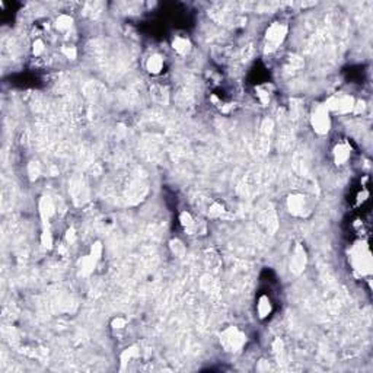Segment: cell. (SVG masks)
<instances>
[{
  "label": "cell",
  "mask_w": 373,
  "mask_h": 373,
  "mask_svg": "<svg viewBox=\"0 0 373 373\" xmlns=\"http://www.w3.org/2000/svg\"><path fill=\"white\" fill-rule=\"evenodd\" d=\"M350 264L353 270L357 274H360V276L371 274V271H372V254L369 251V246L365 242L356 243V245L351 246Z\"/></svg>",
  "instance_id": "1"
},
{
  "label": "cell",
  "mask_w": 373,
  "mask_h": 373,
  "mask_svg": "<svg viewBox=\"0 0 373 373\" xmlns=\"http://www.w3.org/2000/svg\"><path fill=\"white\" fill-rule=\"evenodd\" d=\"M220 344L227 353H239L246 344V335L238 327H227L220 334Z\"/></svg>",
  "instance_id": "2"
},
{
  "label": "cell",
  "mask_w": 373,
  "mask_h": 373,
  "mask_svg": "<svg viewBox=\"0 0 373 373\" xmlns=\"http://www.w3.org/2000/svg\"><path fill=\"white\" fill-rule=\"evenodd\" d=\"M356 99L351 96L350 93L344 92H337L332 96H329L327 102L324 104L329 111V114H350L354 110Z\"/></svg>",
  "instance_id": "3"
},
{
  "label": "cell",
  "mask_w": 373,
  "mask_h": 373,
  "mask_svg": "<svg viewBox=\"0 0 373 373\" xmlns=\"http://www.w3.org/2000/svg\"><path fill=\"white\" fill-rule=\"evenodd\" d=\"M310 124L313 132L319 136H325L331 130V114L324 104L316 105L310 114Z\"/></svg>",
  "instance_id": "4"
},
{
  "label": "cell",
  "mask_w": 373,
  "mask_h": 373,
  "mask_svg": "<svg viewBox=\"0 0 373 373\" xmlns=\"http://www.w3.org/2000/svg\"><path fill=\"white\" fill-rule=\"evenodd\" d=\"M289 32L287 25L280 22H273L265 31V50L268 53L274 51L279 45L286 40V35Z\"/></svg>",
  "instance_id": "5"
},
{
  "label": "cell",
  "mask_w": 373,
  "mask_h": 373,
  "mask_svg": "<svg viewBox=\"0 0 373 373\" xmlns=\"http://www.w3.org/2000/svg\"><path fill=\"white\" fill-rule=\"evenodd\" d=\"M307 265V255L306 249L302 243H296L293 254H292V260H290V271L296 276L302 274L305 271Z\"/></svg>",
  "instance_id": "6"
},
{
  "label": "cell",
  "mask_w": 373,
  "mask_h": 373,
  "mask_svg": "<svg viewBox=\"0 0 373 373\" xmlns=\"http://www.w3.org/2000/svg\"><path fill=\"white\" fill-rule=\"evenodd\" d=\"M286 206H287V210L292 216H296V218H302L305 215V210H306V200L302 194H290L287 200H286Z\"/></svg>",
  "instance_id": "7"
},
{
  "label": "cell",
  "mask_w": 373,
  "mask_h": 373,
  "mask_svg": "<svg viewBox=\"0 0 373 373\" xmlns=\"http://www.w3.org/2000/svg\"><path fill=\"white\" fill-rule=\"evenodd\" d=\"M38 212H40V218L43 222V227H50V219L54 216L56 213V207L53 200L48 196H43L38 201Z\"/></svg>",
  "instance_id": "8"
},
{
  "label": "cell",
  "mask_w": 373,
  "mask_h": 373,
  "mask_svg": "<svg viewBox=\"0 0 373 373\" xmlns=\"http://www.w3.org/2000/svg\"><path fill=\"white\" fill-rule=\"evenodd\" d=\"M351 156V146L349 142H340L334 146L332 149V157H334V163L337 166H343L347 163V160Z\"/></svg>",
  "instance_id": "9"
},
{
  "label": "cell",
  "mask_w": 373,
  "mask_h": 373,
  "mask_svg": "<svg viewBox=\"0 0 373 373\" xmlns=\"http://www.w3.org/2000/svg\"><path fill=\"white\" fill-rule=\"evenodd\" d=\"M179 223L182 226V229L188 233V235H198V233H204L206 230L200 229L198 223L196 222V219L188 213V212H181L179 213Z\"/></svg>",
  "instance_id": "10"
},
{
  "label": "cell",
  "mask_w": 373,
  "mask_h": 373,
  "mask_svg": "<svg viewBox=\"0 0 373 373\" xmlns=\"http://www.w3.org/2000/svg\"><path fill=\"white\" fill-rule=\"evenodd\" d=\"M260 220L263 223L264 226L267 227V230L270 233H274L279 227V222H277V216H276V212L271 206H268L263 213L260 216Z\"/></svg>",
  "instance_id": "11"
},
{
  "label": "cell",
  "mask_w": 373,
  "mask_h": 373,
  "mask_svg": "<svg viewBox=\"0 0 373 373\" xmlns=\"http://www.w3.org/2000/svg\"><path fill=\"white\" fill-rule=\"evenodd\" d=\"M150 95H152V99L159 105L169 104V89L163 85H153L150 88Z\"/></svg>",
  "instance_id": "12"
},
{
  "label": "cell",
  "mask_w": 373,
  "mask_h": 373,
  "mask_svg": "<svg viewBox=\"0 0 373 373\" xmlns=\"http://www.w3.org/2000/svg\"><path fill=\"white\" fill-rule=\"evenodd\" d=\"M98 263H99V258H96L95 255H92L90 252H89L88 255L82 257V258L79 260V268H80L82 276H89V274H92L93 270L96 268Z\"/></svg>",
  "instance_id": "13"
},
{
  "label": "cell",
  "mask_w": 373,
  "mask_h": 373,
  "mask_svg": "<svg viewBox=\"0 0 373 373\" xmlns=\"http://www.w3.org/2000/svg\"><path fill=\"white\" fill-rule=\"evenodd\" d=\"M146 70L153 76L160 75L163 70V57L160 54H152L146 62Z\"/></svg>",
  "instance_id": "14"
},
{
  "label": "cell",
  "mask_w": 373,
  "mask_h": 373,
  "mask_svg": "<svg viewBox=\"0 0 373 373\" xmlns=\"http://www.w3.org/2000/svg\"><path fill=\"white\" fill-rule=\"evenodd\" d=\"M273 312V305H271V300L267 295H261L258 302H257V313L260 316V319H265L271 315Z\"/></svg>",
  "instance_id": "15"
},
{
  "label": "cell",
  "mask_w": 373,
  "mask_h": 373,
  "mask_svg": "<svg viewBox=\"0 0 373 373\" xmlns=\"http://www.w3.org/2000/svg\"><path fill=\"white\" fill-rule=\"evenodd\" d=\"M172 48L179 56H187L191 51V43H190L188 38L176 37V38H174V41H172Z\"/></svg>",
  "instance_id": "16"
},
{
  "label": "cell",
  "mask_w": 373,
  "mask_h": 373,
  "mask_svg": "<svg viewBox=\"0 0 373 373\" xmlns=\"http://www.w3.org/2000/svg\"><path fill=\"white\" fill-rule=\"evenodd\" d=\"M139 354H140V351H139V347H137V346L127 347L126 350L121 353V356H120L121 368L124 369V366H126L129 362H132V360H134V359H137V357H139Z\"/></svg>",
  "instance_id": "17"
},
{
  "label": "cell",
  "mask_w": 373,
  "mask_h": 373,
  "mask_svg": "<svg viewBox=\"0 0 373 373\" xmlns=\"http://www.w3.org/2000/svg\"><path fill=\"white\" fill-rule=\"evenodd\" d=\"M255 93H257L258 101L263 104L264 107L268 105L270 96H271V86L270 85H260V86H257L255 88Z\"/></svg>",
  "instance_id": "18"
},
{
  "label": "cell",
  "mask_w": 373,
  "mask_h": 373,
  "mask_svg": "<svg viewBox=\"0 0 373 373\" xmlns=\"http://www.w3.org/2000/svg\"><path fill=\"white\" fill-rule=\"evenodd\" d=\"M56 29L65 32V31H69L72 26H73V18L69 16V15H59L57 19H56V23H54Z\"/></svg>",
  "instance_id": "19"
},
{
  "label": "cell",
  "mask_w": 373,
  "mask_h": 373,
  "mask_svg": "<svg viewBox=\"0 0 373 373\" xmlns=\"http://www.w3.org/2000/svg\"><path fill=\"white\" fill-rule=\"evenodd\" d=\"M209 218L210 219H219L224 215V207L223 204H220L219 201H213L209 207V212H207Z\"/></svg>",
  "instance_id": "20"
},
{
  "label": "cell",
  "mask_w": 373,
  "mask_h": 373,
  "mask_svg": "<svg viewBox=\"0 0 373 373\" xmlns=\"http://www.w3.org/2000/svg\"><path fill=\"white\" fill-rule=\"evenodd\" d=\"M41 175V165L37 162V160H31L28 163V176H29V181H37Z\"/></svg>",
  "instance_id": "21"
},
{
  "label": "cell",
  "mask_w": 373,
  "mask_h": 373,
  "mask_svg": "<svg viewBox=\"0 0 373 373\" xmlns=\"http://www.w3.org/2000/svg\"><path fill=\"white\" fill-rule=\"evenodd\" d=\"M169 248H171V252L178 257V258H181V257H184L185 255V245L182 243V242L179 241V239H171L169 241Z\"/></svg>",
  "instance_id": "22"
},
{
  "label": "cell",
  "mask_w": 373,
  "mask_h": 373,
  "mask_svg": "<svg viewBox=\"0 0 373 373\" xmlns=\"http://www.w3.org/2000/svg\"><path fill=\"white\" fill-rule=\"evenodd\" d=\"M40 241H41V246L47 249V251H50L51 248H53V233H51V230H50V227H43V233H41V238H40Z\"/></svg>",
  "instance_id": "23"
},
{
  "label": "cell",
  "mask_w": 373,
  "mask_h": 373,
  "mask_svg": "<svg viewBox=\"0 0 373 373\" xmlns=\"http://www.w3.org/2000/svg\"><path fill=\"white\" fill-rule=\"evenodd\" d=\"M273 353H274V356L280 360V357L285 354V344H283V341L280 340V338H276L274 341H273Z\"/></svg>",
  "instance_id": "24"
},
{
  "label": "cell",
  "mask_w": 373,
  "mask_h": 373,
  "mask_svg": "<svg viewBox=\"0 0 373 373\" xmlns=\"http://www.w3.org/2000/svg\"><path fill=\"white\" fill-rule=\"evenodd\" d=\"M62 53L66 56V59H69V60H75L77 57V50L73 45H63L62 47Z\"/></svg>",
  "instance_id": "25"
},
{
  "label": "cell",
  "mask_w": 373,
  "mask_h": 373,
  "mask_svg": "<svg viewBox=\"0 0 373 373\" xmlns=\"http://www.w3.org/2000/svg\"><path fill=\"white\" fill-rule=\"evenodd\" d=\"M102 251H104V246H102V242L96 241L92 243V246H90V254L92 255H95L96 258H99L101 260V257H102Z\"/></svg>",
  "instance_id": "26"
},
{
  "label": "cell",
  "mask_w": 373,
  "mask_h": 373,
  "mask_svg": "<svg viewBox=\"0 0 373 373\" xmlns=\"http://www.w3.org/2000/svg\"><path fill=\"white\" fill-rule=\"evenodd\" d=\"M44 50L45 44L43 40H35V41H34V44H32V54H34L35 57L41 56V54L44 53Z\"/></svg>",
  "instance_id": "27"
},
{
  "label": "cell",
  "mask_w": 373,
  "mask_h": 373,
  "mask_svg": "<svg viewBox=\"0 0 373 373\" xmlns=\"http://www.w3.org/2000/svg\"><path fill=\"white\" fill-rule=\"evenodd\" d=\"M111 327L114 329H123L124 327H127V319L123 316H117L111 321Z\"/></svg>",
  "instance_id": "28"
},
{
  "label": "cell",
  "mask_w": 373,
  "mask_h": 373,
  "mask_svg": "<svg viewBox=\"0 0 373 373\" xmlns=\"http://www.w3.org/2000/svg\"><path fill=\"white\" fill-rule=\"evenodd\" d=\"M75 241H76V233H75V229L70 227V229H67L66 232V242L72 245V243H75Z\"/></svg>",
  "instance_id": "29"
}]
</instances>
